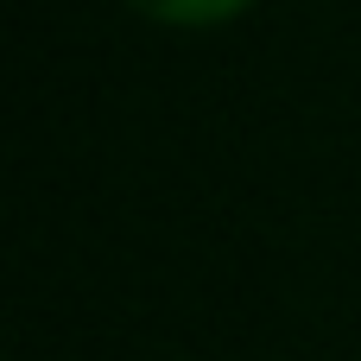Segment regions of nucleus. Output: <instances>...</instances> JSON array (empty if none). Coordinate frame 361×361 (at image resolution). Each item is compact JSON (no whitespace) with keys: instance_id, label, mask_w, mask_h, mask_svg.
<instances>
[{"instance_id":"nucleus-1","label":"nucleus","mask_w":361,"mask_h":361,"mask_svg":"<svg viewBox=\"0 0 361 361\" xmlns=\"http://www.w3.org/2000/svg\"><path fill=\"white\" fill-rule=\"evenodd\" d=\"M127 6L146 19H165V25H222L254 0H127Z\"/></svg>"}]
</instances>
